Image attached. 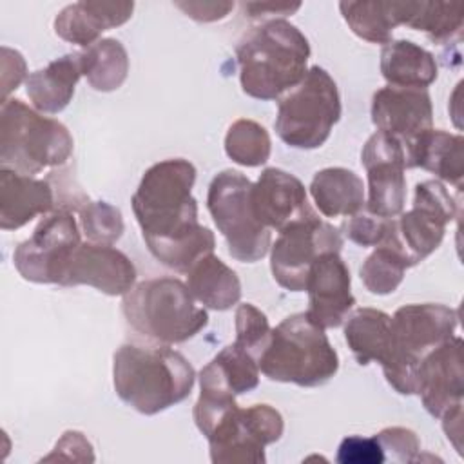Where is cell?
<instances>
[{"instance_id":"6","label":"cell","mask_w":464,"mask_h":464,"mask_svg":"<svg viewBox=\"0 0 464 464\" xmlns=\"http://www.w3.org/2000/svg\"><path fill=\"white\" fill-rule=\"evenodd\" d=\"M265 377L314 388L328 382L339 370V355L323 328L304 312L285 317L276 328L259 359Z\"/></svg>"},{"instance_id":"21","label":"cell","mask_w":464,"mask_h":464,"mask_svg":"<svg viewBox=\"0 0 464 464\" xmlns=\"http://www.w3.org/2000/svg\"><path fill=\"white\" fill-rule=\"evenodd\" d=\"M132 11L134 2H74L56 14L54 33L69 44L89 47L103 31L123 25Z\"/></svg>"},{"instance_id":"20","label":"cell","mask_w":464,"mask_h":464,"mask_svg":"<svg viewBox=\"0 0 464 464\" xmlns=\"http://www.w3.org/2000/svg\"><path fill=\"white\" fill-rule=\"evenodd\" d=\"M56 207L49 179H38L9 169H0V228L16 230Z\"/></svg>"},{"instance_id":"31","label":"cell","mask_w":464,"mask_h":464,"mask_svg":"<svg viewBox=\"0 0 464 464\" xmlns=\"http://www.w3.org/2000/svg\"><path fill=\"white\" fill-rule=\"evenodd\" d=\"M339 9L348 27L370 44L386 45L392 42L393 29L399 25L397 0L341 2Z\"/></svg>"},{"instance_id":"3","label":"cell","mask_w":464,"mask_h":464,"mask_svg":"<svg viewBox=\"0 0 464 464\" xmlns=\"http://www.w3.org/2000/svg\"><path fill=\"white\" fill-rule=\"evenodd\" d=\"M116 395L143 415H156L185 401L196 382L187 357L167 344L125 343L112 357Z\"/></svg>"},{"instance_id":"38","label":"cell","mask_w":464,"mask_h":464,"mask_svg":"<svg viewBox=\"0 0 464 464\" xmlns=\"http://www.w3.org/2000/svg\"><path fill=\"white\" fill-rule=\"evenodd\" d=\"M341 464H379L384 462V453L379 440L373 437L350 435L341 440L337 451Z\"/></svg>"},{"instance_id":"11","label":"cell","mask_w":464,"mask_h":464,"mask_svg":"<svg viewBox=\"0 0 464 464\" xmlns=\"http://www.w3.org/2000/svg\"><path fill=\"white\" fill-rule=\"evenodd\" d=\"M283 415L270 404L230 408L207 435L210 460L216 464L266 462L265 446L277 442L283 435Z\"/></svg>"},{"instance_id":"2","label":"cell","mask_w":464,"mask_h":464,"mask_svg":"<svg viewBox=\"0 0 464 464\" xmlns=\"http://www.w3.org/2000/svg\"><path fill=\"white\" fill-rule=\"evenodd\" d=\"M236 58L245 94L276 100L306 74L310 44L288 20L274 18L252 27L237 44Z\"/></svg>"},{"instance_id":"8","label":"cell","mask_w":464,"mask_h":464,"mask_svg":"<svg viewBox=\"0 0 464 464\" xmlns=\"http://www.w3.org/2000/svg\"><path fill=\"white\" fill-rule=\"evenodd\" d=\"M341 118V96L334 78L319 65L306 71L304 78L277 103L274 129L294 149H317Z\"/></svg>"},{"instance_id":"26","label":"cell","mask_w":464,"mask_h":464,"mask_svg":"<svg viewBox=\"0 0 464 464\" xmlns=\"http://www.w3.org/2000/svg\"><path fill=\"white\" fill-rule=\"evenodd\" d=\"M310 196L326 218L353 216L364 207L362 179L350 169L326 167L314 174Z\"/></svg>"},{"instance_id":"29","label":"cell","mask_w":464,"mask_h":464,"mask_svg":"<svg viewBox=\"0 0 464 464\" xmlns=\"http://www.w3.org/2000/svg\"><path fill=\"white\" fill-rule=\"evenodd\" d=\"M344 339L355 361L366 366L373 361L379 364L390 352V315L377 308H357L346 315Z\"/></svg>"},{"instance_id":"22","label":"cell","mask_w":464,"mask_h":464,"mask_svg":"<svg viewBox=\"0 0 464 464\" xmlns=\"http://www.w3.org/2000/svg\"><path fill=\"white\" fill-rule=\"evenodd\" d=\"M464 138L442 129L422 132L406 150V169L420 167L459 190L464 178Z\"/></svg>"},{"instance_id":"7","label":"cell","mask_w":464,"mask_h":464,"mask_svg":"<svg viewBox=\"0 0 464 464\" xmlns=\"http://www.w3.org/2000/svg\"><path fill=\"white\" fill-rule=\"evenodd\" d=\"M459 312L446 304H404L390 317V352L381 362L388 384L402 393H415V372L422 357L453 337Z\"/></svg>"},{"instance_id":"35","label":"cell","mask_w":464,"mask_h":464,"mask_svg":"<svg viewBox=\"0 0 464 464\" xmlns=\"http://www.w3.org/2000/svg\"><path fill=\"white\" fill-rule=\"evenodd\" d=\"M272 337L266 315L252 303H243L236 310V339L234 343L248 352L257 362Z\"/></svg>"},{"instance_id":"30","label":"cell","mask_w":464,"mask_h":464,"mask_svg":"<svg viewBox=\"0 0 464 464\" xmlns=\"http://www.w3.org/2000/svg\"><path fill=\"white\" fill-rule=\"evenodd\" d=\"M80 63L87 83L100 92L120 89L129 74L127 51L114 38H102L80 51Z\"/></svg>"},{"instance_id":"27","label":"cell","mask_w":464,"mask_h":464,"mask_svg":"<svg viewBox=\"0 0 464 464\" xmlns=\"http://www.w3.org/2000/svg\"><path fill=\"white\" fill-rule=\"evenodd\" d=\"M399 25L422 31L435 44H450L460 36L464 24L462 2L435 0H397Z\"/></svg>"},{"instance_id":"13","label":"cell","mask_w":464,"mask_h":464,"mask_svg":"<svg viewBox=\"0 0 464 464\" xmlns=\"http://www.w3.org/2000/svg\"><path fill=\"white\" fill-rule=\"evenodd\" d=\"M80 243V225L72 212L53 210L36 225L31 237L14 248V268L25 281L58 285L65 263Z\"/></svg>"},{"instance_id":"24","label":"cell","mask_w":464,"mask_h":464,"mask_svg":"<svg viewBox=\"0 0 464 464\" xmlns=\"http://www.w3.org/2000/svg\"><path fill=\"white\" fill-rule=\"evenodd\" d=\"M381 72L392 87L428 89L439 76L435 56L410 40H392L381 51Z\"/></svg>"},{"instance_id":"10","label":"cell","mask_w":464,"mask_h":464,"mask_svg":"<svg viewBox=\"0 0 464 464\" xmlns=\"http://www.w3.org/2000/svg\"><path fill=\"white\" fill-rule=\"evenodd\" d=\"M459 216V201L439 179L415 185L410 210L390 218L384 239L379 245L397 250L410 266L433 254L446 234L448 223Z\"/></svg>"},{"instance_id":"14","label":"cell","mask_w":464,"mask_h":464,"mask_svg":"<svg viewBox=\"0 0 464 464\" xmlns=\"http://www.w3.org/2000/svg\"><path fill=\"white\" fill-rule=\"evenodd\" d=\"M361 163L368 178L366 210L381 218L399 216L406 201V150L401 141L373 132L361 150Z\"/></svg>"},{"instance_id":"37","label":"cell","mask_w":464,"mask_h":464,"mask_svg":"<svg viewBox=\"0 0 464 464\" xmlns=\"http://www.w3.org/2000/svg\"><path fill=\"white\" fill-rule=\"evenodd\" d=\"M390 218H381L370 214L368 210H361L353 216H348L341 225L343 234L359 246H377L388 230Z\"/></svg>"},{"instance_id":"19","label":"cell","mask_w":464,"mask_h":464,"mask_svg":"<svg viewBox=\"0 0 464 464\" xmlns=\"http://www.w3.org/2000/svg\"><path fill=\"white\" fill-rule=\"evenodd\" d=\"M250 198L256 218L268 230L279 232L292 221L314 212L301 179L276 167H268L259 174L252 185Z\"/></svg>"},{"instance_id":"33","label":"cell","mask_w":464,"mask_h":464,"mask_svg":"<svg viewBox=\"0 0 464 464\" xmlns=\"http://www.w3.org/2000/svg\"><path fill=\"white\" fill-rule=\"evenodd\" d=\"M410 263L392 246L377 245L359 268L364 288L375 295H388L399 288Z\"/></svg>"},{"instance_id":"34","label":"cell","mask_w":464,"mask_h":464,"mask_svg":"<svg viewBox=\"0 0 464 464\" xmlns=\"http://www.w3.org/2000/svg\"><path fill=\"white\" fill-rule=\"evenodd\" d=\"M80 228L87 241L114 245L123 234V218L118 207L107 201H87L80 210Z\"/></svg>"},{"instance_id":"17","label":"cell","mask_w":464,"mask_h":464,"mask_svg":"<svg viewBox=\"0 0 464 464\" xmlns=\"http://www.w3.org/2000/svg\"><path fill=\"white\" fill-rule=\"evenodd\" d=\"M304 290L308 292V319L319 328H337L355 304L352 277L339 252L321 254L310 266Z\"/></svg>"},{"instance_id":"39","label":"cell","mask_w":464,"mask_h":464,"mask_svg":"<svg viewBox=\"0 0 464 464\" xmlns=\"http://www.w3.org/2000/svg\"><path fill=\"white\" fill-rule=\"evenodd\" d=\"M245 16L248 18H268L274 20L277 16L292 14L301 7V4H270V2H252V4H241Z\"/></svg>"},{"instance_id":"32","label":"cell","mask_w":464,"mask_h":464,"mask_svg":"<svg viewBox=\"0 0 464 464\" xmlns=\"http://www.w3.org/2000/svg\"><path fill=\"white\" fill-rule=\"evenodd\" d=\"M272 141L266 129L248 118L236 120L225 134L227 156L243 167L265 165L270 158Z\"/></svg>"},{"instance_id":"5","label":"cell","mask_w":464,"mask_h":464,"mask_svg":"<svg viewBox=\"0 0 464 464\" xmlns=\"http://www.w3.org/2000/svg\"><path fill=\"white\" fill-rule=\"evenodd\" d=\"M72 145V136L62 121L42 116L18 98L2 100L0 169L34 176L67 163Z\"/></svg>"},{"instance_id":"36","label":"cell","mask_w":464,"mask_h":464,"mask_svg":"<svg viewBox=\"0 0 464 464\" xmlns=\"http://www.w3.org/2000/svg\"><path fill=\"white\" fill-rule=\"evenodd\" d=\"M375 439L382 448L384 460H392V462L419 460L420 442L413 430L402 428V426H392L375 433Z\"/></svg>"},{"instance_id":"16","label":"cell","mask_w":464,"mask_h":464,"mask_svg":"<svg viewBox=\"0 0 464 464\" xmlns=\"http://www.w3.org/2000/svg\"><path fill=\"white\" fill-rule=\"evenodd\" d=\"M136 283V266L112 245L80 243L65 263L58 285H87L107 295H125Z\"/></svg>"},{"instance_id":"15","label":"cell","mask_w":464,"mask_h":464,"mask_svg":"<svg viewBox=\"0 0 464 464\" xmlns=\"http://www.w3.org/2000/svg\"><path fill=\"white\" fill-rule=\"evenodd\" d=\"M415 393L431 417L462 406L464 364L462 339L453 335L428 352L415 372Z\"/></svg>"},{"instance_id":"9","label":"cell","mask_w":464,"mask_h":464,"mask_svg":"<svg viewBox=\"0 0 464 464\" xmlns=\"http://www.w3.org/2000/svg\"><path fill=\"white\" fill-rule=\"evenodd\" d=\"M252 181L239 170L218 172L207 194V208L223 234L228 254L241 263H256L270 250V230L261 225L252 207Z\"/></svg>"},{"instance_id":"28","label":"cell","mask_w":464,"mask_h":464,"mask_svg":"<svg viewBox=\"0 0 464 464\" xmlns=\"http://www.w3.org/2000/svg\"><path fill=\"white\" fill-rule=\"evenodd\" d=\"M259 362L236 343L227 344L199 372V388H212L234 397L256 390Z\"/></svg>"},{"instance_id":"12","label":"cell","mask_w":464,"mask_h":464,"mask_svg":"<svg viewBox=\"0 0 464 464\" xmlns=\"http://www.w3.org/2000/svg\"><path fill=\"white\" fill-rule=\"evenodd\" d=\"M341 246V230L310 212L281 228L270 245L272 276L285 290L303 292L312 263L324 252H339Z\"/></svg>"},{"instance_id":"4","label":"cell","mask_w":464,"mask_h":464,"mask_svg":"<svg viewBox=\"0 0 464 464\" xmlns=\"http://www.w3.org/2000/svg\"><path fill=\"white\" fill-rule=\"evenodd\" d=\"M127 324L160 344H179L208 324L188 286L176 277H154L134 285L121 301Z\"/></svg>"},{"instance_id":"25","label":"cell","mask_w":464,"mask_h":464,"mask_svg":"<svg viewBox=\"0 0 464 464\" xmlns=\"http://www.w3.org/2000/svg\"><path fill=\"white\" fill-rule=\"evenodd\" d=\"M185 285L196 301L218 312L232 308L241 299V283L237 274L214 256V252L199 257L188 268Z\"/></svg>"},{"instance_id":"18","label":"cell","mask_w":464,"mask_h":464,"mask_svg":"<svg viewBox=\"0 0 464 464\" xmlns=\"http://www.w3.org/2000/svg\"><path fill=\"white\" fill-rule=\"evenodd\" d=\"M372 121L377 130L393 136L408 150L433 125L431 98L426 89L382 87L372 98Z\"/></svg>"},{"instance_id":"1","label":"cell","mask_w":464,"mask_h":464,"mask_svg":"<svg viewBox=\"0 0 464 464\" xmlns=\"http://www.w3.org/2000/svg\"><path fill=\"white\" fill-rule=\"evenodd\" d=\"M196 174L188 160L158 161L145 170L130 198L149 252L181 274L216 248L212 230L198 221V201L192 196Z\"/></svg>"},{"instance_id":"23","label":"cell","mask_w":464,"mask_h":464,"mask_svg":"<svg viewBox=\"0 0 464 464\" xmlns=\"http://www.w3.org/2000/svg\"><path fill=\"white\" fill-rule=\"evenodd\" d=\"M82 76L80 53H69L49 62L44 69L29 72L25 92L36 111L56 114L71 103Z\"/></svg>"}]
</instances>
